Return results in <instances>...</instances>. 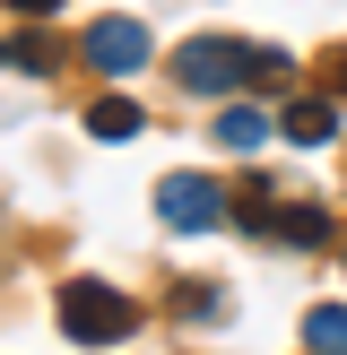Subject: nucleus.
I'll return each instance as SVG.
<instances>
[{"mask_svg": "<svg viewBox=\"0 0 347 355\" xmlns=\"http://www.w3.org/2000/svg\"><path fill=\"white\" fill-rule=\"evenodd\" d=\"M0 61H9V69H35V78H44V69L61 61V52H52L44 35H9V44H0Z\"/></svg>", "mask_w": 347, "mask_h": 355, "instance_id": "nucleus-10", "label": "nucleus"}, {"mask_svg": "<svg viewBox=\"0 0 347 355\" xmlns=\"http://www.w3.org/2000/svg\"><path fill=\"white\" fill-rule=\"evenodd\" d=\"M130 329H139V312L121 286H104V277H69L61 286V338L69 347H121Z\"/></svg>", "mask_w": 347, "mask_h": 355, "instance_id": "nucleus-1", "label": "nucleus"}, {"mask_svg": "<svg viewBox=\"0 0 347 355\" xmlns=\"http://www.w3.org/2000/svg\"><path fill=\"white\" fill-rule=\"evenodd\" d=\"M287 139H295V148H330V139H339V113H330L321 96L287 104Z\"/></svg>", "mask_w": 347, "mask_h": 355, "instance_id": "nucleus-6", "label": "nucleus"}, {"mask_svg": "<svg viewBox=\"0 0 347 355\" xmlns=\"http://www.w3.org/2000/svg\"><path fill=\"white\" fill-rule=\"evenodd\" d=\"M87 61H96L104 78H130V69H148V26H139V17H104V26L87 35Z\"/></svg>", "mask_w": 347, "mask_h": 355, "instance_id": "nucleus-4", "label": "nucleus"}, {"mask_svg": "<svg viewBox=\"0 0 347 355\" xmlns=\"http://www.w3.org/2000/svg\"><path fill=\"white\" fill-rule=\"evenodd\" d=\"M304 355H347V304H312L304 312Z\"/></svg>", "mask_w": 347, "mask_h": 355, "instance_id": "nucleus-7", "label": "nucleus"}, {"mask_svg": "<svg viewBox=\"0 0 347 355\" xmlns=\"http://www.w3.org/2000/svg\"><path fill=\"white\" fill-rule=\"evenodd\" d=\"M260 234H278V243H295V252H312V243H330V208H321V200L269 208V225H260Z\"/></svg>", "mask_w": 347, "mask_h": 355, "instance_id": "nucleus-5", "label": "nucleus"}, {"mask_svg": "<svg viewBox=\"0 0 347 355\" xmlns=\"http://www.w3.org/2000/svg\"><path fill=\"white\" fill-rule=\"evenodd\" d=\"M243 35H200V44H183L174 52V78L183 87H200V96H217V87H243Z\"/></svg>", "mask_w": 347, "mask_h": 355, "instance_id": "nucleus-2", "label": "nucleus"}, {"mask_svg": "<svg viewBox=\"0 0 347 355\" xmlns=\"http://www.w3.org/2000/svg\"><path fill=\"white\" fill-rule=\"evenodd\" d=\"M87 139H139V104H121V96H104V104H87Z\"/></svg>", "mask_w": 347, "mask_h": 355, "instance_id": "nucleus-8", "label": "nucleus"}, {"mask_svg": "<svg viewBox=\"0 0 347 355\" xmlns=\"http://www.w3.org/2000/svg\"><path fill=\"white\" fill-rule=\"evenodd\" d=\"M9 9H26V17H44V9H61V0H9Z\"/></svg>", "mask_w": 347, "mask_h": 355, "instance_id": "nucleus-11", "label": "nucleus"}, {"mask_svg": "<svg viewBox=\"0 0 347 355\" xmlns=\"http://www.w3.org/2000/svg\"><path fill=\"white\" fill-rule=\"evenodd\" d=\"M156 217L183 225V234H208V225L226 217V200H217L208 173H165V182H156Z\"/></svg>", "mask_w": 347, "mask_h": 355, "instance_id": "nucleus-3", "label": "nucleus"}, {"mask_svg": "<svg viewBox=\"0 0 347 355\" xmlns=\"http://www.w3.org/2000/svg\"><path fill=\"white\" fill-rule=\"evenodd\" d=\"M260 139H269V121H260L252 104H235V113H217V148H243V156H252Z\"/></svg>", "mask_w": 347, "mask_h": 355, "instance_id": "nucleus-9", "label": "nucleus"}]
</instances>
